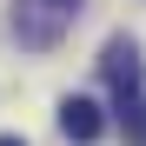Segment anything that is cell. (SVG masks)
Here are the masks:
<instances>
[{"instance_id":"obj_1","label":"cell","mask_w":146,"mask_h":146,"mask_svg":"<svg viewBox=\"0 0 146 146\" xmlns=\"http://www.w3.org/2000/svg\"><path fill=\"white\" fill-rule=\"evenodd\" d=\"M80 0H13V33L27 40V46H53L66 33V20Z\"/></svg>"},{"instance_id":"obj_2","label":"cell","mask_w":146,"mask_h":146,"mask_svg":"<svg viewBox=\"0 0 146 146\" xmlns=\"http://www.w3.org/2000/svg\"><path fill=\"white\" fill-rule=\"evenodd\" d=\"M100 73H106V86H113V100H119V106H126V100H139V86H146L139 46H133L126 33H113V40H106V53H100Z\"/></svg>"},{"instance_id":"obj_3","label":"cell","mask_w":146,"mask_h":146,"mask_svg":"<svg viewBox=\"0 0 146 146\" xmlns=\"http://www.w3.org/2000/svg\"><path fill=\"white\" fill-rule=\"evenodd\" d=\"M60 133L80 139V146H93V139L106 133V113L93 106V100H73V93H66V100H60Z\"/></svg>"},{"instance_id":"obj_4","label":"cell","mask_w":146,"mask_h":146,"mask_svg":"<svg viewBox=\"0 0 146 146\" xmlns=\"http://www.w3.org/2000/svg\"><path fill=\"white\" fill-rule=\"evenodd\" d=\"M119 126H126L133 146H146V100H126V106H119Z\"/></svg>"},{"instance_id":"obj_5","label":"cell","mask_w":146,"mask_h":146,"mask_svg":"<svg viewBox=\"0 0 146 146\" xmlns=\"http://www.w3.org/2000/svg\"><path fill=\"white\" fill-rule=\"evenodd\" d=\"M0 146H27V139H20V133H0Z\"/></svg>"}]
</instances>
